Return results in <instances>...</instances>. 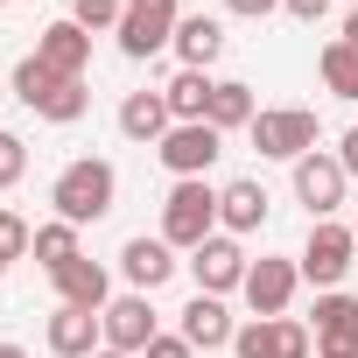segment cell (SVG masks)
I'll return each mask as SVG.
<instances>
[{
  "mask_svg": "<svg viewBox=\"0 0 358 358\" xmlns=\"http://www.w3.org/2000/svg\"><path fill=\"white\" fill-rule=\"evenodd\" d=\"M113 197H120V169L106 162V155H78V162H64L57 169V183H50V204H57V218L64 225H99L106 211H113Z\"/></svg>",
  "mask_w": 358,
  "mask_h": 358,
  "instance_id": "cell-1",
  "label": "cell"
},
{
  "mask_svg": "<svg viewBox=\"0 0 358 358\" xmlns=\"http://www.w3.org/2000/svg\"><path fill=\"white\" fill-rule=\"evenodd\" d=\"M211 92H218V78H211V71H176V78L162 85L169 120H176V127H183V120H204V113H211Z\"/></svg>",
  "mask_w": 358,
  "mask_h": 358,
  "instance_id": "cell-21",
  "label": "cell"
},
{
  "mask_svg": "<svg viewBox=\"0 0 358 358\" xmlns=\"http://www.w3.org/2000/svg\"><path fill=\"white\" fill-rule=\"evenodd\" d=\"M183 337H190L197 351H232L239 323H232L225 295H190V302H183Z\"/></svg>",
  "mask_w": 358,
  "mask_h": 358,
  "instance_id": "cell-16",
  "label": "cell"
},
{
  "mask_svg": "<svg viewBox=\"0 0 358 358\" xmlns=\"http://www.w3.org/2000/svg\"><path fill=\"white\" fill-rule=\"evenodd\" d=\"M176 22H183V8H176V0H127L113 43H120L127 64H148V57H162V50L176 43Z\"/></svg>",
  "mask_w": 358,
  "mask_h": 358,
  "instance_id": "cell-3",
  "label": "cell"
},
{
  "mask_svg": "<svg viewBox=\"0 0 358 358\" xmlns=\"http://www.w3.org/2000/svg\"><path fill=\"white\" fill-rule=\"evenodd\" d=\"M337 162H344V176L358 183V127H344V141H337Z\"/></svg>",
  "mask_w": 358,
  "mask_h": 358,
  "instance_id": "cell-33",
  "label": "cell"
},
{
  "mask_svg": "<svg viewBox=\"0 0 358 358\" xmlns=\"http://www.w3.org/2000/svg\"><path fill=\"white\" fill-rule=\"evenodd\" d=\"M99 323H106V344H113V351H127V358H141V351L162 337V323H155V302H148V295H134V288H127V295H113Z\"/></svg>",
  "mask_w": 358,
  "mask_h": 358,
  "instance_id": "cell-11",
  "label": "cell"
},
{
  "mask_svg": "<svg viewBox=\"0 0 358 358\" xmlns=\"http://www.w3.org/2000/svg\"><path fill=\"white\" fill-rule=\"evenodd\" d=\"M351 232H358V218H351Z\"/></svg>",
  "mask_w": 358,
  "mask_h": 358,
  "instance_id": "cell-39",
  "label": "cell"
},
{
  "mask_svg": "<svg viewBox=\"0 0 358 358\" xmlns=\"http://www.w3.org/2000/svg\"><path fill=\"white\" fill-rule=\"evenodd\" d=\"M169 127H176V120H169V99H162V92H127V99H120V134H127V141H155V148H162Z\"/></svg>",
  "mask_w": 358,
  "mask_h": 358,
  "instance_id": "cell-20",
  "label": "cell"
},
{
  "mask_svg": "<svg viewBox=\"0 0 358 358\" xmlns=\"http://www.w3.org/2000/svg\"><path fill=\"white\" fill-rule=\"evenodd\" d=\"M309 351H316V337L302 316H253L232 337V358H309Z\"/></svg>",
  "mask_w": 358,
  "mask_h": 358,
  "instance_id": "cell-9",
  "label": "cell"
},
{
  "mask_svg": "<svg viewBox=\"0 0 358 358\" xmlns=\"http://www.w3.org/2000/svg\"><path fill=\"white\" fill-rule=\"evenodd\" d=\"M0 358H29V351H22V344H0Z\"/></svg>",
  "mask_w": 358,
  "mask_h": 358,
  "instance_id": "cell-35",
  "label": "cell"
},
{
  "mask_svg": "<svg viewBox=\"0 0 358 358\" xmlns=\"http://www.w3.org/2000/svg\"><path fill=\"white\" fill-rule=\"evenodd\" d=\"M281 15H295L302 29H316V22L330 15V0H281Z\"/></svg>",
  "mask_w": 358,
  "mask_h": 358,
  "instance_id": "cell-31",
  "label": "cell"
},
{
  "mask_svg": "<svg viewBox=\"0 0 358 358\" xmlns=\"http://www.w3.org/2000/svg\"><path fill=\"white\" fill-rule=\"evenodd\" d=\"M176 267H183V260H176V246H169L162 232H155V239L141 232V239H127V246H120V274H127V288H134V295H155Z\"/></svg>",
  "mask_w": 358,
  "mask_h": 358,
  "instance_id": "cell-13",
  "label": "cell"
},
{
  "mask_svg": "<svg viewBox=\"0 0 358 358\" xmlns=\"http://www.w3.org/2000/svg\"><path fill=\"white\" fill-rule=\"evenodd\" d=\"M323 358H358V351H323Z\"/></svg>",
  "mask_w": 358,
  "mask_h": 358,
  "instance_id": "cell-37",
  "label": "cell"
},
{
  "mask_svg": "<svg viewBox=\"0 0 358 358\" xmlns=\"http://www.w3.org/2000/svg\"><path fill=\"white\" fill-rule=\"evenodd\" d=\"M295 288H302V267L295 260H281V253H260L253 267H246V309L253 316H288V302H295Z\"/></svg>",
  "mask_w": 358,
  "mask_h": 358,
  "instance_id": "cell-10",
  "label": "cell"
},
{
  "mask_svg": "<svg viewBox=\"0 0 358 358\" xmlns=\"http://www.w3.org/2000/svg\"><path fill=\"white\" fill-rule=\"evenodd\" d=\"M169 50L183 57V71H211V64L225 57V22H218V15H183Z\"/></svg>",
  "mask_w": 358,
  "mask_h": 358,
  "instance_id": "cell-17",
  "label": "cell"
},
{
  "mask_svg": "<svg viewBox=\"0 0 358 358\" xmlns=\"http://www.w3.org/2000/svg\"><path fill=\"white\" fill-rule=\"evenodd\" d=\"M162 169L176 176V183H190V176H211V162L225 155V134L211 127V120H183V127H169L162 134Z\"/></svg>",
  "mask_w": 358,
  "mask_h": 358,
  "instance_id": "cell-6",
  "label": "cell"
},
{
  "mask_svg": "<svg viewBox=\"0 0 358 358\" xmlns=\"http://www.w3.org/2000/svg\"><path fill=\"white\" fill-rule=\"evenodd\" d=\"M57 302L106 316V302H113V274H106V260H71V267L57 274Z\"/></svg>",
  "mask_w": 358,
  "mask_h": 358,
  "instance_id": "cell-18",
  "label": "cell"
},
{
  "mask_svg": "<svg viewBox=\"0 0 358 358\" xmlns=\"http://www.w3.org/2000/svg\"><path fill=\"white\" fill-rule=\"evenodd\" d=\"M316 71H323V92H337V99H358V50H351L344 36L316 50Z\"/></svg>",
  "mask_w": 358,
  "mask_h": 358,
  "instance_id": "cell-24",
  "label": "cell"
},
{
  "mask_svg": "<svg viewBox=\"0 0 358 358\" xmlns=\"http://www.w3.org/2000/svg\"><path fill=\"white\" fill-rule=\"evenodd\" d=\"M344 197H351V176H344V162H337L330 148H316V155L295 162V204L309 211V225H316V218H337Z\"/></svg>",
  "mask_w": 358,
  "mask_h": 358,
  "instance_id": "cell-5",
  "label": "cell"
},
{
  "mask_svg": "<svg viewBox=\"0 0 358 358\" xmlns=\"http://www.w3.org/2000/svg\"><path fill=\"white\" fill-rule=\"evenodd\" d=\"M120 15H127V0H71V22H78L85 36H113Z\"/></svg>",
  "mask_w": 358,
  "mask_h": 358,
  "instance_id": "cell-27",
  "label": "cell"
},
{
  "mask_svg": "<svg viewBox=\"0 0 358 358\" xmlns=\"http://www.w3.org/2000/svg\"><path fill=\"white\" fill-rule=\"evenodd\" d=\"M351 8H358V0H351Z\"/></svg>",
  "mask_w": 358,
  "mask_h": 358,
  "instance_id": "cell-41",
  "label": "cell"
},
{
  "mask_svg": "<svg viewBox=\"0 0 358 358\" xmlns=\"http://www.w3.org/2000/svg\"><path fill=\"white\" fill-rule=\"evenodd\" d=\"M57 85H64V78H57V71H50V64H43V57H36V50H29V57H22V64H15V99H22V106H29V113H36V106H43V99H50V92H57Z\"/></svg>",
  "mask_w": 358,
  "mask_h": 358,
  "instance_id": "cell-26",
  "label": "cell"
},
{
  "mask_svg": "<svg viewBox=\"0 0 358 358\" xmlns=\"http://www.w3.org/2000/svg\"><path fill=\"white\" fill-rule=\"evenodd\" d=\"M253 134V148L267 155V162H302V155H316V113L309 106H260V120L246 127Z\"/></svg>",
  "mask_w": 358,
  "mask_h": 358,
  "instance_id": "cell-4",
  "label": "cell"
},
{
  "mask_svg": "<svg viewBox=\"0 0 358 358\" xmlns=\"http://www.w3.org/2000/svg\"><path fill=\"white\" fill-rule=\"evenodd\" d=\"M211 232H218V190L204 183V176L169 183V197H162V239H169L176 253H197Z\"/></svg>",
  "mask_w": 358,
  "mask_h": 358,
  "instance_id": "cell-2",
  "label": "cell"
},
{
  "mask_svg": "<svg viewBox=\"0 0 358 358\" xmlns=\"http://www.w3.org/2000/svg\"><path fill=\"white\" fill-rule=\"evenodd\" d=\"M99 344H106V323H99L92 309L57 302V316H50V351H57V358H92Z\"/></svg>",
  "mask_w": 358,
  "mask_h": 358,
  "instance_id": "cell-19",
  "label": "cell"
},
{
  "mask_svg": "<svg viewBox=\"0 0 358 358\" xmlns=\"http://www.w3.org/2000/svg\"><path fill=\"white\" fill-rule=\"evenodd\" d=\"M36 260H43V274L57 281L71 260H85V246H78V225H64V218H50V225H36V246H29Z\"/></svg>",
  "mask_w": 358,
  "mask_h": 358,
  "instance_id": "cell-23",
  "label": "cell"
},
{
  "mask_svg": "<svg viewBox=\"0 0 358 358\" xmlns=\"http://www.w3.org/2000/svg\"><path fill=\"white\" fill-rule=\"evenodd\" d=\"M85 113H92V85H85V78H64V85L36 106V120H50V127H78Z\"/></svg>",
  "mask_w": 358,
  "mask_h": 358,
  "instance_id": "cell-25",
  "label": "cell"
},
{
  "mask_svg": "<svg viewBox=\"0 0 358 358\" xmlns=\"http://www.w3.org/2000/svg\"><path fill=\"white\" fill-rule=\"evenodd\" d=\"M36 57H43L57 78H85V71H92V36L64 15V22H50V29L36 36Z\"/></svg>",
  "mask_w": 358,
  "mask_h": 358,
  "instance_id": "cell-15",
  "label": "cell"
},
{
  "mask_svg": "<svg viewBox=\"0 0 358 358\" xmlns=\"http://www.w3.org/2000/svg\"><path fill=\"white\" fill-rule=\"evenodd\" d=\"M344 43H351V50H358V8H351V22H344Z\"/></svg>",
  "mask_w": 358,
  "mask_h": 358,
  "instance_id": "cell-34",
  "label": "cell"
},
{
  "mask_svg": "<svg viewBox=\"0 0 358 358\" xmlns=\"http://www.w3.org/2000/svg\"><path fill=\"white\" fill-rule=\"evenodd\" d=\"M281 8V0H225V15H239V22H267Z\"/></svg>",
  "mask_w": 358,
  "mask_h": 358,
  "instance_id": "cell-32",
  "label": "cell"
},
{
  "mask_svg": "<svg viewBox=\"0 0 358 358\" xmlns=\"http://www.w3.org/2000/svg\"><path fill=\"white\" fill-rule=\"evenodd\" d=\"M183 267H190V281H197V295H239L246 288V246L232 239V232H211L197 253H183Z\"/></svg>",
  "mask_w": 358,
  "mask_h": 358,
  "instance_id": "cell-8",
  "label": "cell"
},
{
  "mask_svg": "<svg viewBox=\"0 0 358 358\" xmlns=\"http://www.w3.org/2000/svg\"><path fill=\"white\" fill-rule=\"evenodd\" d=\"M141 358H197V344H190L183 330H162V337H155V344H148Z\"/></svg>",
  "mask_w": 358,
  "mask_h": 358,
  "instance_id": "cell-30",
  "label": "cell"
},
{
  "mask_svg": "<svg viewBox=\"0 0 358 358\" xmlns=\"http://www.w3.org/2000/svg\"><path fill=\"white\" fill-rule=\"evenodd\" d=\"M22 176H29V141H22V134H8V127H0V190H15Z\"/></svg>",
  "mask_w": 358,
  "mask_h": 358,
  "instance_id": "cell-29",
  "label": "cell"
},
{
  "mask_svg": "<svg viewBox=\"0 0 358 358\" xmlns=\"http://www.w3.org/2000/svg\"><path fill=\"white\" fill-rule=\"evenodd\" d=\"M0 274H8V260H0Z\"/></svg>",
  "mask_w": 358,
  "mask_h": 358,
  "instance_id": "cell-38",
  "label": "cell"
},
{
  "mask_svg": "<svg viewBox=\"0 0 358 358\" xmlns=\"http://www.w3.org/2000/svg\"><path fill=\"white\" fill-rule=\"evenodd\" d=\"M29 246H36V232H29V218L22 211H0V260H29Z\"/></svg>",
  "mask_w": 358,
  "mask_h": 358,
  "instance_id": "cell-28",
  "label": "cell"
},
{
  "mask_svg": "<svg viewBox=\"0 0 358 358\" xmlns=\"http://www.w3.org/2000/svg\"><path fill=\"white\" fill-rule=\"evenodd\" d=\"M351 253H358V232L337 225V218H316V225H309V246L295 253V267H302V281L337 288V281L351 274Z\"/></svg>",
  "mask_w": 358,
  "mask_h": 358,
  "instance_id": "cell-7",
  "label": "cell"
},
{
  "mask_svg": "<svg viewBox=\"0 0 358 358\" xmlns=\"http://www.w3.org/2000/svg\"><path fill=\"white\" fill-rule=\"evenodd\" d=\"M218 134H232V127H253L260 120V99H253V85H239V78H218V92H211V113H204Z\"/></svg>",
  "mask_w": 358,
  "mask_h": 358,
  "instance_id": "cell-22",
  "label": "cell"
},
{
  "mask_svg": "<svg viewBox=\"0 0 358 358\" xmlns=\"http://www.w3.org/2000/svg\"><path fill=\"white\" fill-rule=\"evenodd\" d=\"M92 358H127V351H113V344H99V351H92Z\"/></svg>",
  "mask_w": 358,
  "mask_h": 358,
  "instance_id": "cell-36",
  "label": "cell"
},
{
  "mask_svg": "<svg viewBox=\"0 0 358 358\" xmlns=\"http://www.w3.org/2000/svg\"><path fill=\"white\" fill-rule=\"evenodd\" d=\"M0 8H8V0H0Z\"/></svg>",
  "mask_w": 358,
  "mask_h": 358,
  "instance_id": "cell-40",
  "label": "cell"
},
{
  "mask_svg": "<svg viewBox=\"0 0 358 358\" xmlns=\"http://www.w3.org/2000/svg\"><path fill=\"white\" fill-rule=\"evenodd\" d=\"M309 337H316V358L323 351H358V295L323 288L316 309H309Z\"/></svg>",
  "mask_w": 358,
  "mask_h": 358,
  "instance_id": "cell-12",
  "label": "cell"
},
{
  "mask_svg": "<svg viewBox=\"0 0 358 358\" xmlns=\"http://www.w3.org/2000/svg\"><path fill=\"white\" fill-rule=\"evenodd\" d=\"M267 211H274V197L253 183V176H239V183H225V190H218V232H232V239L260 232V225H267Z\"/></svg>",
  "mask_w": 358,
  "mask_h": 358,
  "instance_id": "cell-14",
  "label": "cell"
}]
</instances>
